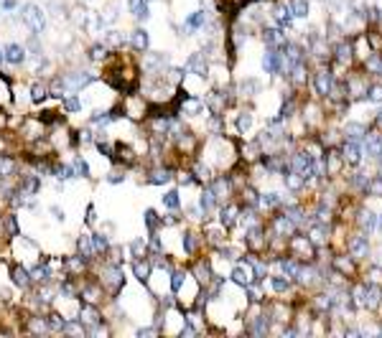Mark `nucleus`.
<instances>
[{"label": "nucleus", "instance_id": "1", "mask_svg": "<svg viewBox=\"0 0 382 338\" xmlns=\"http://www.w3.org/2000/svg\"><path fill=\"white\" fill-rule=\"evenodd\" d=\"M20 20L33 31V36H38V33L46 28V13H43V8L36 5V3H26V5H20Z\"/></svg>", "mask_w": 382, "mask_h": 338}, {"label": "nucleus", "instance_id": "2", "mask_svg": "<svg viewBox=\"0 0 382 338\" xmlns=\"http://www.w3.org/2000/svg\"><path fill=\"white\" fill-rule=\"evenodd\" d=\"M283 66H286L283 53H278V51L270 46V49L265 51V56H263V69H265V74H278Z\"/></svg>", "mask_w": 382, "mask_h": 338}, {"label": "nucleus", "instance_id": "3", "mask_svg": "<svg viewBox=\"0 0 382 338\" xmlns=\"http://www.w3.org/2000/svg\"><path fill=\"white\" fill-rule=\"evenodd\" d=\"M89 82H95V76H92V74H87V71H76V74L64 76V87H66V89H72V92H76V89L87 87Z\"/></svg>", "mask_w": 382, "mask_h": 338}, {"label": "nucleus", "instance_id": "4", "mask_svg": "<svg viewBox=\"0 0 382 338\" xmlns=\"http://www.w3.org/2000/svg\"><path fill=\"white\" fill-rule=\"evenodd\" d=\"M349 254L357 257V260H362V257L369 254V242H367V236H364V234L354 236V239L349 242Z\"/></svg>", "mask_w": 382, "mask_h": 338}, {"label": "nucleus", "instance_id": "5", "mask_svg": "<svg viewBox=\"0 0 382 338\" xmlns=\"http://www.w3.org/2000/svg\"><path fill=\"white\" fill-rule=\"evenodd\" d=\"M5 61L8 64H23L26 61V46H20V43H8L5 46Z\"/></svg>", "mask_w": 382, "mask_h": 338}, {"label": "nucleus", "instance_id": "6", "mask_svg": "<svg viewBox=\"0 0 382 338\" xmlns=\"http://www.w3.org/2000/svg\"><path fill=\"white\" fill-rule=\"evenodd\" d=\"M313 87H316V92L324 94V97L331 94V87H334V84H331V74H329L326 69H321V71L316 74V79H313Z\"/></svg>", "mask_w": 382, "mask_h": 338}, {"label": "nucleus", "instance_id": "7", "mask_svg": "<svg viewBox=\"0 0 382 338\" xmlns=\"http://www.w3.org/2000/svg\"><path fill=\"white\" fill-rule=\"evenodd\" d=\"M359 158H362V145H359V140H346L344 142V160H349L352 165H357Z\"/></svg>", "mask_w": 382, "mask_h": 338}, {"label": "nucleus", "instance_id": "8", "mask_svg": "<svg viewBox=\"0 0 382 338\" xmlns=\"http://www.w3.org/2000/svg\"><path fill=\"white\" fill-rule=\"evenodd\" d=\"M186 71L199 74V76H207V61H204V53H194V56H189V61H186Z\"/></svg>", "mask_w": 382, "mask_h": 338}, {"label": "nucleus", "instance_id": "9", "mask_svg": "<svg viewBox=\"0 0 382 338\" xmlns=\"http://www.w3.org/2000/svg\"><path fill=\"white\" fill-rule=\"evenodd\" d=\"M380 148H382V135H364L362 150H364L367 155L377 158V155H380Z\"/></svg>", "mask_w": 382, "mask_h": 338}, {"label": "nucleus", "instance_id": "10", "mask_svg": "<svg viewBox=\"0 0 382 338\" xmlns=\"http://www.w3.org/2000/svg\"><path fill=\"white\" fill-rule=\"evenodd\" d=\"M128 5H130V13L138 20H148V16H151L148 0H128Z\"/></svg>", "mask_w": 382, "mask_h": 338}, {"label": "nucleus", "instance_id": "11", "mask_svg": "<svg viewBox=\"0 0 382 338\" xmlns=\"http://www.w3.org/2000/svg\"><path fill=\"white\" fill-rule=\"evenodd\" d=\"M359 227H362V231H367V234L375 231V229H377V216H375L369 209L362 211V213H359Z\"/></svg>", "mask_w": 382, "mask_h": 338}, {"label": "nucleus", "instance_id": "12", "mask_svg": "<svg viewBox=\"0 0 382 338\" xmlns=\"http://www.w3.org/2000/svg\"><path fill=\"white\" fill-rule=\"evenodd\" d=\"M130 41H133V46H135L138 51H145V49H148V43H151V38H148V31H143V28L133 31Z\"/></svg>", "mask_w": 382, "mask_h": 338}, {"label": "nucleus", "instance_id": "13", "mask_svg": "<svg viewBox=\"0 0 382 338\" xmlns=\"http://www.w3.org/2000/svg\"><path fill=\"white\" fill-rule=\"evenodd\" d=\"M207 23V10H196V13H191L186 18V31H196Z\"/></svg>", "mask_w": 382, "mask_h": 338}, {"label": "nucleus", "instance_id": "14", "mask_svg": "<svg viewBox=\"0 0 382 338\" xmlns=\"http://www.w3.org/2000/svg\"><path fill=\"white\" fill-rule=\"evenodd\" d=\"M232 280H234V283H237V285L247 287V285H250V280H252V272H250V269H245V267H234Z\"/></svg>", "mask_w": 382, "mask_h": 338}, {"label": "nucleus", "instance_id": "15", "mask_svg": "<svg viewBox=\"0 0 382 338\" xmlns=\"http://www.w3.org/2000/svg\"><path fill=\"white\" fill-rule=\"evenodd\" d=\"M214 201H217L214 191H211V188H207L204 194H201V198H199V209L204 211V213H209V211H211V206H214Z\"/></svg>", "mask_w": 382, "mask_h": 338}, {"label": "nucleus", "instance_id": "16", "mask_svg": "<svg viewBox=\"0 0 382 338\" xmlns=\"http://www.w3.org/2000/svg\"><path fill=\"white\" fill-rule=\"evenodd\" d=\"M290 10H293V18H306L308 10H311V3L308 0H293V3H290Z\"/></svg>", "mask_w": 382, "mask_h": 338}, {"label": "nucleus", "instance_id": "17", "mask_svg": "<svg viewBox=\"0 0 382 338\" xmlns=\"http://www.w3.org/2000/svg\"><path fill=\"white\" fill-rule=\"evenodd\" d=\"M275 20H278L280 28H288L290 20H293V10H290V8H278L275 10Z\"/></svg>", "mask_w": 382, "mask_h": 338}, {"label": "nucleus", "instance_id": "18", "mask_svg": "<svg viewBox=\"0 0 382 338\" xmlns=\"http://www.w3.org/2000/svg\"><path fill=\"white\" fill-rule=\"evenodd\" d=\"M219 221H222V227H232V224L237 221V209H234V206L222 209V216H219Z\"/></svg>", "mask_w": 382, "mask_h": 338}, {"label": "nucleus", "instance_id": "19", "mask_svg": "<svg viewBox=\"0 0 382 338\" xmlns=\"http://www.w3.org/2000/svg\"><path fill=\"white\" fill-rule=\"evenodd\" d=\"M13 283H16V285H20V287H26V285L31 283V275H28V269H23V267H16V269H13Z\"/></svg>", "mask_w": 382, "mask_h": 338}, {"label": "nucleus", "instance_id": "20", "mask_svg": "<svg viewBox=\"0 0 382 338\" xmlns=\"http://www.w3.org/2000/svg\"><path fill=\"white\" fill-rule=\"evenodd\" d=\"M346 135H349V140H359V138H364L367 132L359 122H349V125H346Z\"/></svg>", "mask_w": 382, "mask_h": 338}, {"label": "nucleus", "instance_id": "21", "mask_svg": "<svg viewBox=\"0 0 382 338\" xmlns=\"http://www.w3.org/2000/svg\"><path fill=\"white\" fill-rule=\"evenodd\" d=\"M148 181H151L153 186H161V183H168V181H171V173H168V171H153V173H151V178H148Z\"/></svg>", "mask_w": 382, "mask_h": 338}, {"label": "nucleus", "instance_id": "22", "mask_svg": "<svg viewBox=\"0 0 382 338\" xmlns=\"http://www.w3.org/2000/svg\"><path fill=\"white\" fill-rule=\"evenodd\" d=\"M163 64H168V56H163V53H155V56H148V61H145V69H155V66H163Z\"/></svg>", "mask_w": 382, "mask_h": 338}, {"label": "nucleus", "instance_id": "23", "mask_svg": "<svg viewBox=\"0 0 382 338\" xmlns=\"http://www.w3.org/2000/svg\"><path fill=\"white\" fill-rule=\"evenodd\" d=\"M250 127H252V115H250V112H242V115L237 117V130L240 132H247Z\"/></svg>", "mask_w": 382, "mask_h": 338}, {"label": "nucleus", "instance_id": "24", "mask_svg": "<svg viewBox=\"0 0 382 338\" xmlns=\"http://www.w3.org/2000/svg\"><path fill=\"white\" fill-rule=\"evenodd\" d=\"M79 252H82L84 257L95 254V244H92V236H82V239H79Z\"/></svg>", "mask_w": 382, "mask_h": 338}, {"label": "nucleus", "instance_id": "25", "mask_svg": "<svg viewBox=\"0 0 382 338\" xmlns=\"http://www.w3.org/2000/svg\"><path fill=\"white\" fill-rule=\"evenodd\" d=\"M367 99H369V102H375V105H380V102H382V87H380V84H372V87H369V89H367Z\"/></svg>", "mask_w": 382, "mask_h": 338}, {"label": "nucleus", "instance_id": "26", "mask_svg": "<svg viewBox=\"0 0 382 338\" xmlns=\"http://www.w3.org/2000/svg\"><path fill=\"white\" fill-rule=\"evenodd\" d=\"M270 285H273L275 292H286V290L290 287V280H288V277H273Z\"/></svg>", "mask_w": 382, "mask_h": 338}, {"label": "nucleus", "instance_id": "27", "mask_svg": "<svg viewBox=\"0 0 382 338\" xmlns=\"http://www.w3.org/2000/svg\"><path fill=\"white\" fill-rule=\"evenodd\" d=\"M275 227H278V231H280V234H283V231L288 234V231H293V221H290L288 216H280V219L275 221Z\"/></svg>", "mask_w": 382, "mask_h": 338}, {"label": "nucleus", "instance_id": "28", "mask_svg": "<svg viewBox=\"0 0 382 338\" xmlns=\"http://www.w3.org/2000/svg\"><path fill=\"white\" fill-rule=\"evenodd\" d=\"M92 244H95V252H105L107 249V236L105 234H95L92 236Z\"/></svg>", "mask_w": 382, "mask_h": 338}, {"label": "nucleus", "instance_id": "29", "mask_svg": "<svg viewBox=\"0 0 382 338\" xmlns=\"http://www.w3.org/2000/svg\"><path fill=\"white\" fill-rule=\"evenodd\" d=\"M265 43H267V46H275V43H280V31L267 28V31H265Z\"/></svg>", "mask_w": 382, "mask_h": 338}, {"label": "nucleus", "instance_id": "30", "mask_svg": "<svg viewBox=\"0 0 382 338\" xmlns=\"http://www.w3.org/2000/svg\"><path fill=\"white\" fill-rule=\"evenodd\" d=\"M163 206H168V209H178V194H176V191H168V194L163 196Z\"/></svg>", "mask_w": 382, "mask_h": 338}, {"label": "nucleus", "instance_id": "31", "mask_svg": "<svg viewBox=\"0 0 382 338\" xmlns=\"http://www.w3.org/2000/svg\"><path fill=\"white\" fill-rule=\"evenodd\" d=\"M260 204L267 206V209H270V206H278V204H280V194H265V196L260 198Z\"/></svg>", "mask_w": 382, "mask_h": 338}, {"label": "nucleus", "instance_id": "32", "mask_svg": "<svg viewBox=\"0 0 382 338\" xmlns=\"http://www.w3.org/2000/svg\"><path fill=\"white\" fill-rule=\"evenodd\" d=\"M242 92H252V97L260 92V82H257V79H247V82L242 84Z\"/></svg>", "mask_w": 382, "mask_h": 338}, {"label": "nucleus", "instance_id": "33", "mask_svg": "<svg viewBox=\"0 0 382 338\" xmlns=\"http://www.w3.org/2000/svg\"><path fill=\"white\" fill-rule=\"evenodd\" d=\"M349 53H352L349 46H344V43H339V46H336V59H339L342 64H344V61H349Z\"/></svg>", "mask_w": 382, "mask_h": 338}, {"label": "nucleus", "instance_id": "34", "mask_svg": "<svg viewBox=\"0 0 382 338\" xmlns=\"http://www.w3.org/2000/svg\"><path fill=\"white\" fill-rule=\"evenodd\" d=\"M74 171L79 173L82 178H89V163H87V160H82V158H79V160L74 163Z\"/></svg>", "mask_w": 382, "mask_h": 338}, {"label": "nucleus", "instance_id": "35", "mask_svg": "<svg viewBox=\"0 0 382 338\" xmlns=\"http://www.w3.org/2000/svg\"><path fill=\"white\" fill-rule=\"evenodd\" d=\"M43 97H46V87H41V84H36V87L31 89V99H33V102H41Z\"/></svg>", "mask_w": 382, "mask_h": 338}, {"label": "nucleus", "instance_id": "36", "mask_svg": "<svg viewBox=\"0 0 382 338\" xmlns=\"http://www.w3.org/2000/svg\"><path fill=\"white\" fill-rule=\"evenodd\" d=\"M59 178H61V181H69V178H74V168H72V165H61V168H59Z\"/></svg>", "mask_w": 382, "mask_h": 338}, {"label": "nucleus", "instance_id": "37", "mask_svg": "<svg viewBox=\"0 0 382 338\" xmlns=\"http://www.w3.org/2000/svg\"><path fill=\"white\" fill-rule=\"evenodd\" d=\"M64 105H66V109H69V112L82 109V102H79V99H76V97H66V102H64Z\"/></svg>", "mask_w": 382, "mask_h": 338}, {"label": "nucleus", "instance_id": "38", "mask_svg": "<svg viewBox=\"0 0 382 338\" xmlns=\"http://www.w3.org/2000/svg\"><path fill=\"white\" fill-rule=\"evenodd\" d=\"M286 178H288V186H290V188H293V191H298V188H301L303 183H306V181H303V178H301V176L296 178V173H293V176H286Z\"/></svg>", "mask_w": 382, "mask_h": 338}, {"label": "nucleus", "instance_id": "39", "mask_svg": "<svg viewBox=\"0 0 382 338\" xmlns=\"http://www.w3.org/2000/svg\"><path fill=\"white\" fill-rule=\"evenodd\" d=\"M367 66L372 71H377V74H382V61L377 59V56H369V61H367Z\"/></svg>", "mask_w": 382, "mask_h": 338}, {"label": "nucleus", "instance_id": "40", "mask_svg": "<svg viewBox=\"0 0 382 338\" xmlns=\"http://www.w3.org/2000/svg\"><path fill=\"white\" fill-rule=\"evenodd\" d=\"M148 272H151V269H148V265H143V262H135V275H138L140 280H145V277H148Z\"/></svg>", "mask_w": 382, "mask_h": 338}, {"label": "nucleus", "instance_id": "41", "mask_svg": "<svg viewBox=\"0 0 382 338\" xmlns=\"http://www.w3.org/2000/svg\"><path fill=\"white\" fill-rule=\"evenodd\" d=\"M194 247H196L194 234H184V249H186V252H194Z\"/></svg>", "mask_w": 382, "mask_h": 338}, {"label": "nucleus", "instance_id": "42", "mask_svg": "<svg viewBox=\"0 0 382 338\" xmlns=\"http://www.w3.org/2000/svg\"><path fill=\"white\" fill-rule=\"evenodd\" d=\"M186 112H191V115H196V112H201V102H196V99H191V102L184 105Z\"/></svg>", "mask_w": 382, "mask_h": 338}, {"label": "nucleus", "instance_id": "43", "mask_svg": "<svg viewBox=\"0 0 382 338\" xmlns=\"http://www.w3.org/2000/svg\"><path fill=\"white\" fill-rule=\"evenodd\" d=\"M184 277H186L184 272H176V275H173V280H171V287H173V290H181V285H184Z\"/></svg>", "mask_w": 382, "mask_h": 338}, {"label": "nucleus", "instance_id": "44", "mask_svg": "<svg viewBox=\"0 0 382 338\" xmlns=\"http://www.w3.org/2000/svg\"><path fill=\"white\" fill-rule=\"evenodd\" d=\"M33 280H49V267H38L33 272Z\"/></svg>", "mask_w": 382, "mask_h": 338}, {"label": "nucleus", "instance_id": "45", "mask_svg": "<svg viewBox=\"0 0 382 338\" xmlns=\"http://www.w3.org/2000/svg\"><path fill=\"white\" fill-rule=\"evenodd\" d=\"M82 315H84V320H87V323H92V325L97 323V315H95V310H92V308H84V313H82Z\"/></svg>", "mask_w": 382, "mask_h": 338}, {"label": "nucleus", "instance_id": "46", "mask_svg": "<svg viewBox=\"0 0 382 338\" xmlns=\"http://www.w3.org/2000/svg\"><path fill=\"white\" fill-rule=\"evenodd\" d=\"M51 213H54V219H56V221H64V219H66L64 209H59V206H51Z\"/></svg>", "mask_w": 382, "mask_h": 338}, {"label": "nucleus", "instance_id": "47", "mask_svg": "<svg viewBox=\"0 0 382 338\" xmlns=\"http://www.w3.org/2000/svg\"><path fill=\"white\" fill-rule=\"evenodd\" d=\"M311 239L316 242V244H321V242H324V229H321V227L313 229V231H311Z\"/></svg>", "mask_w": 382, "mask_h": 338}, {"label": "nucleus", "instance_id": "48", "mask_svg": "<svg viewBox=\"0 0 382 338\" xmlns=\"http://www.w3.org/2000/svg\"><path fill=\"white\" fill-rule=\"evenodd\" d=\"M102 56H105V46H95V49H92V59H95V61H99Z\"/></svg>", "mask_w": 382, "mask_h": 338}, {"label": "nucleus", "instance_id": "49", "mask_svg": "<svg viewBox=\"0 0 382 338\" xmlns=\"http://www.w3.org/2000/svg\"><path fill=\"white\" fill-rule=\"evenodd\" d=\"M367 191H372V194H377V196H382V178L377 183H372V186H367Z\"/></svg>", "mask_w": 382, "mask_h": 338}, {"label": "nucleus", "instance_id": "50", "mask_svg": "<svg viewBox=\"0 0 382 338\" xmlns=\"http://www.w3.org/2000/svg\"><path fill=\"white\" fill-rule=\"evenodd\" d=\"M145 221H148V227L153 229V227H155V211H151V209L145 211Z\"/></svg>", "mask_w": 382, "mask_h": 338}, {"label": "nucleus", "instance_id": "51", "mask_svg": "<svg viewBox=\"0 0 382 338\" xmlns=\"http://www.w3.org/2000/svg\"><path fill=\"white\" fill-rule=\"evenodd\" d=\"M196 173H199V178H209V168L207 165H196Z\"/></svg>", "mask_w": 382, "mask_h": 338}, {"label": "nucleus", "instance_id": "52", "mask_svg": "<svg viewBox=\"0 0 382 338\" xmlns=\"http://www.w3.org/2000/svg\"><path fill=\"white\" fill-rule=\"evenodd\" d=\"M122 178H125V176H120V173H110V178H107V181H110V183H120Z\"/></svg>", "mask_w": 382, "mask_h": 338}, {"label": "nucleus", "instance_id": "53", "mask_svg": "<svg viewBox=\"0 0 382 338\" xmlns=\"http://www.w3.org/2000/svg\"><path fill=\"white\" fill-rule=\"evenodd\" d=\"M16 8V0H3V10H13Z\"/></svg>", "mask_w": 382, "mask_h": 338}, {"label": "nucleus", "instance_id": "54", "mask_svg": "<svg viewBox=\"0 0 382 338\" xmlns=\"http://www.w3.org/2000/svg\"><path fill=\"white\" fill-rule=\"evenodd\" d=\"M194 333H196V331L191 328V325H184V328H181V336H194Z\"/></svg>", "mask_w": 382, "mask_h": 338}, {"label": "nucleus", "instance_id": "55", "mask_svg": "<svg viewBox=\"0 0 382 338\" xmlns=\"http://www.w3.org/2000/svg\"><path fill=\"white\" fill-rule=\"evenodd\" d=\"M151 333H155V331H153V328H140V331H138V336H151Z\"/></svg>", "mask_w": 382, "mask_h": 338}, {"label": "nucleus", "instance_id": "56", "mask_svg": "<svg viewBox=\"0 0 382 338\" xmlns=\"http://www.w3.org/2000/svg\"><path fill=\"white\" fill-rule=\"evenodd\" d=\"M5 61V49H0V64Z\"/></svg>", "mask_w": 382, "mask_h": 338}, {"label": "nucleus", "instance_id": "57", "mask_svg": "<svg viewBox=\"0 0 382 338\" xmlns=\"http://www.w3.org/2000/svg\"><path fill=\"white\" fill-rule=\"evenodd\" d=\"M380 229H382V219H380Z\"/></svg>", "mask_w": 382, "mask_h": 338}]
</instances>
